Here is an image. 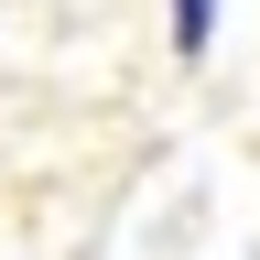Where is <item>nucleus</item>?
Listing matches in <instances>:
<instances>
[{
	"instance_id": "1",
	"label": "nucleus",
	"mask_w": 260,
	"mask_h": 260,
	"mask_svg": "<svg viewBox=\"0 0 260 260\" xmlns=\"http://www.w3.org/2000/svg\"><path fill=\"white\" fill-rule=\"evenodd\" d=\"M206 32H217V0H174V54H206Z\"/></svg>"
}]
</instances>
